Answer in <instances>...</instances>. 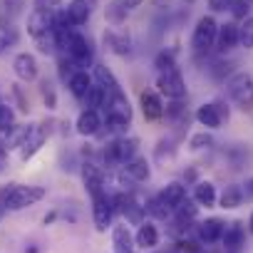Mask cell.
Returning a JSON list of instances; mask_svg holds the SVG:
<instances>
[{
    "instance_id": "1",
    "label": "cell",
    "mask_w": 253,
    "mask_h": 253,
    "mask_svg": "<svg viewBox=\"0 0 253 253\" xmlns=\"http://www.w3.org/2000/svg\"><path fill=\"white\" fill-rule=\"evenodd\" d=\"M137 157V139L132 137H119V139H112L104 144L102 149V162L107 169H114V167H124L126 162H132Z\"/></svg>"
},
{
    "instance_id": "2",
    "label": "cell",
    "mask_w": 253,
    "mask_h": 253,
    "mask_svg": "<svg viewBox=\"0 0 253 253\" xmlns=\"http://www.w3.org/2000/svg\"><path fill=\"white\" fill-rule=\"evenodd\" d=\"M104 112H107V126L109 129L124 132L126 126H129V122H132V104H129V99H126L124 92L109 94Z\"/></svg>"
},
{
    "instance_id": "3",
    "label": "cell",
    "mask_w": 253,
    "mask_h": 253,
    "mask_svg": "<svg viewBox=\"0 0 253 253\" xmlns=\"http://www.w3.org/2000/svg\"><path fill=\"white\" fill-rule=\"evenodd\" d=\"M226 92L241 109L253 107V77L248 72H233L226 80Z\"/></svg>"
},
{
    "instance_id": "4",
    "label": "cell",
    "mask_w": 253,
    "mask_h": 253,
    "mask_svg": "<svg viewBox=\"0 0 253 253\" xmlns=\"http://www.w3.org/2000/svg\"><path fill=\"white\" fill-rule=\"evenodd\" d=\"M65 52H67V57H70V60H72V62L80 67V70L94 67V47H92V42H89L84 35L72 33Z\"/></svg>"
},
{
    "instance_id": "5",
    "label": "cell",
    "mask_w": 253,
    "mask_h": 253,
    "mask_svg": "<svg viewBox=\"0 0 253 253\" xmlns=\"http://www.w3.org/2000/svg\"><path fill=\"white\" fill-rule=\"evenodd\" d=\"M45 186H28V184H13L10 199H8V209L10 211H23L35 206L38 201L45 199Z\"/></svg>"
},
{
    "instance_id": "6",
    "label": "cell",
    "mask_w": 253,
    "mask_h": 253,
    "mask_svg": "<svg viewBox=\"0 0 253 253\" xmlns=\"http://www.w3.org/2000/svg\"><path fill=\"white\" fill-rule=\"evenodd\" d=\"M216 33H218V23L211 15L199 18V23L194 28V35H191V50L194 52H209L216 42Z\"/></svg>"
},
{
    "instance_id": "7",
    "label": "cell",
    "mask_w": 253,
    "mask_h": 253,
    "mask_svg": "<svg viewBox=\"0 0 253 253\" xmlns=\"http://www.w3.org/2000/svg\"><path fill=\"white\" fill-rule=\"evenodd\" d=\"M157 87H159V94L167 97V99H184L186 97V82H184V77H181L179 70L159 72Z\"/></svg>"
},
{
    "instance_id": "8",
    "label": "cell",
    "mask_w": 253,
    "mask_h": 253,
    "mask_svg": "<svg viewBox=\"0 0 253 253\" xmlns=\"http://www.w3.org/2000/svg\"><path fill=\"white\" fill-rule=\"evenodd\" d=\"M114 209H112V196L107 191H97L92 194V218L97 231H107V226L112 223Z\"/></svg>"
},
{
    "instance_id": "9",
    "label": "cell",
    "mask_w": 253,
    "mask_h": 253,
    "mask_svg": "<svg viewBox=\"0 0 253 253\" xmlns=\"http://www.w3.org/2000/svg\"><path fill=\"white\" fill-rule=\"evenodd\" d=\"M223 119H228V109H223L218 102H211V104H201L196 109V122L206 129H218L223 124Z\"/></svg>"
},
{
    "instance_id": "10",
    "label": "cell",
    "mask_w": 253,
    "mask_h": 253,
    "mask_svg": "<svg viewBox=\"0 0 253 253\" xmlns=\"http://www.w3.org/2000/svg\"><path fill=\"white\" fill-rule=\"evenodd\" d=\"M13 72H15L18 80H23V82H33V80H38L40 65H38L35 55H30V52H20V55H15V60H13Z\"/></svg>"
},
{
    "instance_id": "11",
    "label": "cell",
    "mask_w": 253,
    "mask_h": 253,
    "mask_svg": "<svg viewBox=\"0 0 253 253\" xmlns=\"http://www.w3.org/2000/svg\"><path fill=\"white\" fill-rule=\"evenodd\" d=\"M80 174H82V184H84V189H87L89 196L97 194V191H104V169L99 164L84 162L82 169H80Z\"/></svg>"
},
{
    "instance_id": "12",
    "label": "cell",
    "mask_w": 253,
    "mask_h": 253,
    "mask_svg": "<svg viewBox=\"0 0 253 253\" xmlns=\"http://www.w3.org/2000/svg\"><path fill=\"white\" fill-rule=\"evenodd\" d=\"M47 33H52V15L45 8H35L30 13V18H28V35L33 40H38V38H42Z\"/></svg>"
},
{
    "instance_id": "13",
    "label": "cell",
    "mask_w": 253,
    "mask_h": 253,
    "mask_svg": "<svg viewBox=\"0 0 253 253\" xmlns=\"http://www.w3.org/2000/svg\"><path fill=\"white\" fill-rule=\"evenodd\" d=\"M75 126H77V134H82V137H94V134L102 132L104 122H102V117H99L97 109H82Z\"/></svg>"
},
{
    "instance_id": "14",
    "label": "cell",
    "mask_w": 253,
    "mask_h": 253,
    "mask_svg": "<svg viewBox=\"0 0 253 253\" xmlns=\"http://www.w3.org/2000/svg\"><path fill=\"white\" fill-rule=\"evenodd\" d=\"M42 144H45V129H40V126H30L25 139H23V144H20V159L23 162L33 159L40 152Z\"/></svg>"
},
{
    "instance_id": "15",
    "label": "cell",
    "mask_w": 253,
    "mask_h": 253,
    "mask_svg": "<svg viewBox=\"0 0 253 253\" xmlns=\"http://www.w3.org/2000/svg\"><path fill=\"white\" fill-rule=\"evenodd\" d=\"M216 50L223 55V52H231L236 45H238V25L233 23H223L218 25V33H216Z\"/></svg>"
},
{
    "instance_id": "16",
    "label": "cell",
    "mask_w": 253,
    "mask_h": 253,
    "mask_svg": "<svg viewBox=\"0 0 253 253\" xmlns=\"http://www.w3.org/2000/svg\"><path fill=\"white\" fill-rule=\"evenodd\" d=\"M223 228H226V223L221 218H206V221L199 223L196 233H199V241L201 243H216V241H221Z\"/></svg>"
},
{
    "instance_id": "17",
    "label": "cell",
    "mask_w": 253,
    "mask_h": 253,
    "mask_svg": "<svg viewBox=\"0 0 253 253\" xmlns=\"http://www.w3.org/2000/svg\"><path fill=\"white\" fill-rule=\"evenodd\" d=\"M134 243H137L139 248H144V251L157 248V246H159V231H157V226H154L152 221L139 223V228H137V233H134Z\"/></svg>"
},
{
    "instance_id": "18",
    "label": "cell",
    "mask_w": 253,
    "mask_h": 253,
    "mask_svg": "<svg viewBox=\"0 0 253 253\" xmlns=\"http://www.w3.org/2000/svg\"><path fill=\"white\" fill-rule=\"evenodd\" d=\"M124 174L129 176L134 184H142V181H147L149 176H152V169H149V162L144 159V157H134L132 162H126L124 167Z\"/></svg>"
},
{
    "instance_id": "19",
    "label": "cell",
    "mask_w": 253,
    "mask_h": 253,
    "mask_svg": "<svg viewBox=\"0 0 253 253\" xmlns=\"http://www.w3.org/2000/svg\"><path fill=\"white\" fill-rule=\"evenodd\" d=\"M142 112L149 122L154 119H162L164 117V102H162V94L157 92H142Z\"/></svg>"
},
{
    "instance_id": "20",
    "label": "cell",
    "mask_w": 253,
    "mask_h": 253,
    "mask_svg": "<svg viewBox=\"0 0 253 253\" xmlns=\"http://www.w3.org/2000/svg\"><path fill=\"white\" fill-rule=\"evenodd\" d=\"M162 201L169 206V211H174L181 201H186V186L181 181H169L164 189H162Z\"/></svg>"
},
{
    "instance_id": "21",
    "label": "cell",
    "mask_w": 253,
    "mask_h": 253,
    "mask_svg": "<svg viewBox=\"0 0 253 253\" xmlns=\"http://www.w3.org/2000/svg\"><path fill=\"white\" fill-rule=\"evenodd\" d=\"M112 246L117 253H134V236L129 233L126 226H114L112 228Z\"/></svg>"
},
{
    "instance_id": "22",
    "label": "cell",
    "mask_w": 253,
    "mask_h": 253,
    "mask_svg": "<svg viewBox=\"0 0 253 253\" xmlns=\"http://www.w3.org/2000/svg\"><path fill=\"white\" fill-rule=\"evenodd\" d=\"M67 20L75 25V28H80V25H84L87 20H89V15H92V8H89V0H72V3L67 5Z\"/></svg>"
},
{
    "instance_id": "23",
    "label": "cell",
    "mask_w": 253,
    "mask_h": 253,
    "mask_svg": "<svg viewBox=\"0 0 253 253\" xmlns=\"http://www.w3.org/2000/svg\"><path fill=\"white\" fill-rule=\"evenodd\" d=\"M104 42H107V47H109L114 55L126 57V55L132 52V40L126 38L124 33H114V30H109V33H104Z\"/></svg>"
},
{
    "instance_id": "24",
    "label": "cell",
    "mask_w": 253,
    "mask_h": 253,
    "mask_svg": "<svg viewBox=\"0 0 253 253\" xmlns=\"http://www.w3.org/2000/svg\"><path fill=\"white\" fill-rule=\"evenodd\" d=\"M243 238H246V233H243V226H241L238 221L228 223V226L223 228V236H221L226 251H238V248L243 246Z\"/></svg>"
},
{
    "instance_id": "25",
    "label": "cell",
    "mask_w": 253,
    "mask_h": 253,
    "mask_svg": "<svg viewBox=\"0 0 253 253\" xmlns=\"http://www.w3.org/2000/svg\"><path fill=\"white\" fill-rule=\"evenodd\" d=\"M92 84H94V82H92V77H89L87 70H77V72L70 77V82H67L72 97H77V99H84V94H87V89H89Z\"/></svg>"
},
{
    "instance_id": "26",
    "label": "cell",
    "mask_w": 253,
    "mask_h": 253,
    "mask_svg": "<svg viewBox=\"0 0 253 253\" xmlns=\"http://www.w3.org/2000/svg\"><path fill=\"white\" fill-rule=\"evenodd\" d=\"M107 99H109V92L102 87V84H92L84 94V109H104L107 107Z\"/></svg>"
},
{
    "instance_id": "27",
    "label": "cell",
    "mask_w": 253,
    "mask_h": 253,
    "mask_svg": "<svg viewBox=\"0 0 253 253\" xmlns=\"http://www.w3.org/2000/svg\"><path fill=\"white\" fill-rule=\"evenodd\" d=\"M94 77H97V84H102L109 94L122 92V87H119V82H117V77L112 75V70H109V67H104V65H97V62H94Z\"/></svg>"
},
{
    "instance_id": "28",
    "label": "cell",
    "mask_w": 253,
    "mask_h": 253,
    "mask_svg": "<svg viewBox=\"0 0 253 253\" xmlns=\"http://www.w3.org/2000/svg\"><path fill=\"white\" fill-rule=\"evenodd\" d=\"M194 199L201 206H213L216 204V186L211 181H199L194 186Z\"/></svg>"
},
{
    "instance_id": "29",
    "label": "cell",
    "mask_w": 253,
    "mask_h": 253,
    "mask_svg": "<svg viewBox=\"0 0 253 253\" xmlns=\"http://www.w3.org/2000/svg\"><path fill=\"white\" fill-rule=\"evenodd\" d=\"M144 211H147L149 216L159 218V221H167V216H169V206L162 201V196H159V194L147 199V204H144Z\"/></svg>"
},
{
    "instance_id": "30",
    "label": "cell",
    "mask_w": 253,
    "mask_h": 253,
    "mask_svg": "<svg viewBox=\"0 0 253 253\" xmlns=\"http://www.w3.org/2000/svg\"><path fill=\"white\" fill-rule=\"evenodd\" d=\"M241 204H243V189L236 186V184L226 186V191H223V196H221V206H223V209H238Z\"/></svg>"
},
{
    "instance_id": "31",
    "label": "cell",
    "mask_w": 253,
    "mask_h": 253,
    "mask_svg": "<svg viewBox=\"0 0 253 253\" xmlns=\"http://www.w3.org/2000/svg\"><path fill=\"white\" fill-rule=\"evenodd\" d=\"M238 45H243L246 50H253V15L241 20V25H238Z\"/></svg>"
},
{
    "instance_id": "32",
    "label": "cell",
    "mask_w": 253,
    "mask_h": 253,
    "mask_svg": "<svg viewBox=\"0 0 253 253\" xmlns=\"http://www.w3.org/2000/svg\"><path fill=\"white\" fill-rule=\"evenodd\" d=\"M174 213H176V221H179V223H186V226H189V221L196 218V204L186 199V201H181V204L174 209Z\"/></svg>"
},
{
    "instance_id": "33",
    "label": "cell",
    "mask_w": 253,
    "mask_h": 253,
    "mask_svg": "<svg viewBox=\"0 0 253 253\" xmlns=\"http://www.w3.org/2000/svg\"><path fill=\"white\" fill-rule=\"evenodd\" d=\"M154 67H157V72H169V70H176V60H174L171 52L162 50V52L154 57Z\"/></svg>"
},
{
    "instance_id": "34",
    "label": "cell",
    "mask_w": 253,
    "mask_h": 253,
    "mask_svg": "<svg viewBox=\"0 0 253 253\" xmlns=\"http://www.w3.org/2000/svg\"><path fill=\"white\" fill-rule=\"evenodd\" d=\"M211 147H213V137L206 134V132H199V134H194V137L189 139V149H194V152L211 149Z\"/></svg>"
},
{
    "instance_id": "35",
    "label": "cell",
    "mask_w": 253,
    "mask_h": 253,
    "mask_svg": "<svg viewBox=\"0 0 253 253\" xmlns=\"http://www.w3.org/2000/svg\"><path fill=\"white\" fill-rule=\"evenodd\" d=\"M228 10H231V15L236 20H246L248 18V10H251V0H233Z\"/></svg>"
},
{
    "instance_id": "36",
    "label": "cell",
    "mask_w": 253,
    "mask_h": 253,
    "mask_svg": "<svg viewBox=\"0 0 253 253\" xmlns=\"http://www.w3.org/2000/svg\"><path fill=\"white\" fill-rule=\"evenodd\" d=\"M107 18L112 20V23H122L124 18H126V10L117 3V0H112L109 3V8H107Z\"/></svg>"
},
{
    "instance_id": "37",
    "label": "cell",
    "mask_w": 253,
    "mask_h": 253,
    "mask_svg": "<svg viewBox=\"0 0 253 253\" xmlns=\"http://www.w3.org/2000/svg\"><path fill=\"white\" fill-rule=\"evenodd\" d=\"M10 191H13V184H5L0 186V218H3L10 209H8V199H10Z\"/></svg>"
},
{
    "instance_id": "38",
    "label": "cell",
    "mask_w": 253,
    "mask_h": 253,
    "mask_svg": "<svg viewBox=\"0 0 253 253\" xmlns=\"http://www.w3.org/2000/svg\"><path fill=\"white\" fill-rule=\"evenodd\" d=\"M13 119H15L13 109L5 107V104H0V129H8V126H13Z\"/></svg>"
},
{
    "instance_id": "39",
    "label": "cell",
    "mask_w": 253,
    "mask_h": 253,
    "mask_svg": "<svg viewBox=\"0 0 253 253\" xmlns=\"http://www.w3.org/2000/svg\"><path fill=\"white\" fill-rule=\"evenodd\" d=\"M42 97H45V102H47V109H55L57 97H55V92H52V87H50L47 82H42Z\"/></svg>"
},
{
    "instance_id": "40",
    "label": "cell",
    "mask_w": 253,
    "mask_h": 253,
    "mask_svg": "<svg viewBox=\"0 0 253 253\" xmlns=\"http://www.w3.org/2000/svg\"><path fill=\"white\" fill-rule=\"evenodd\" d=\"M231 3H233V0H209V8L213 13H221V10H228Z\"/></svg>"
},
{
    "instance_id": "41",
    "label": "cell",
    "mask_w": 253,
    "mask_h": 253,
    "mask_svg": "<svg viewBox=\"0 0 253 253\" xmlns=\"http://www.w3.org/2000/svg\"><path fill=\"white\" fill-rule=\"evenodd\" d=\"M117 3L124 8V10H134V8H139L144 0H117Z\"/></svg>"
},
{
    "instance_id": "42",
    "label": "cell",
    "mask_w": 253,
    "mask_h": 253,
    "mask_svg": "<svg viewBox=\"0 0 253 253\" xmlns=\"http://www.w3.org/2000/svg\"><path fill=\"white\" fill-rule=\"evenodd\" d=\"M243 186H246V189H243V199H253V176H251Z\"/></svg>"
},
{
    "instance_id": "43",
    "label": "cell",
    "mask_w": 253,
    "mask_h": 253,
    "mask_svg": "<svg viewBox=\"0 0 253 253\" xmlns=\"http://www.w3.org/2000/svg\"><path fill=\"white\" fill-rule=\"evenodd\" d=\"M8 169V152L0 147V171H5Z\"/></svg>"
},
{
    "instance_id": "44",
    "label": "cell",
    "mask_w": 253,
    "mask_h": 253,
    "mask_svg": "<svg viewBox=\"0 0 253 253\" xmlns=\"http://www.w3.org/2000/svg\"><path fill=\"white\" fill-rule=\"evenodd\" d=\"M8 35H0V52H5V47H8Z\"/></svg>"
},
{
    "instance_id": "45",
    "label": "cell",
    "mask_w": 253,
    "mask_h": 253,
    "mask_svg": "<svg viewBox=\"0 0 253 253\" xmlns=\"http://www.w3.org/2000/svg\"><path fill=\"white\" fill-rule=\"evenodd\" d=\"M248 231L253 233V213H251V218H248Z\"/></svg>"
},
{
    "instance_id": "46",
    "label": "cell",
    "mask_w": 253,
    "mask_h": 253,
    "mask_svg": "<svg viewBox=\"0 0 253 253\" xmlns=\"http://www.w3.org/2000/svg\"><path fill=\"white\" fill-rule=\"evenodd\" d=\"M47 3H50V5H60V0H47Z\"/></svg>"
}]
</instances>
